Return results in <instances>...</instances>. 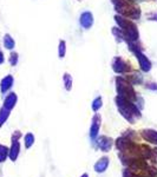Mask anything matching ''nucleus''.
Segmentation results:
<instances>
[{
	"mask_svg": "<svg viewBox=\"0 0 157 177\" xmlns=\"http://www.w3.org/2000/svg\"><path fill=\"white\" fill-rule=\"evenodd\" d=\"M116 102H117V106H118V109H119V111H121V113H122L124 118H125L126 121H129L130 123H134L135 118H137V117L140 118V110H138L132 103H130L128 99H125L123 97H119V96H118Z\"/></svg>",
	"mask_w": 157,
	"mask_h": 177,
	"instance_id": "f257e3e1",
	"label": "nucleus"
},
{
	"mask_svg": "<svg viewBox=\"0 0 157 177\" xmlns=\"http://www.w3.org/2000/svg\"><path fill=\"white\" fill-rule=\"evenodd\" d=\"M97 145L98 148L104 151V152H107L110 151V149L112 148V139L107 137V136H101L99 138L97 139Z\"/></svg>",
	"mask_w": 157,
	"mask_h": 177,
	"instance_id": "f03ea898",
	"label": "nucleus"
},
{
	"mask_svg": "<svg viewBox=\"0 0 157 177\" xmlns=\"http://www.w3.org/2000/svg\"><path fill=\"white\" fill-rule=\"evenodd\" d=\"M109 163H110V160L107 158V156L102 157L101 160H98V162L95 164V171L98 172V174H102V172H105L109 166Z\"/></svg>",
	"mask_w": 157,
	"mask_h": 177,
	"instance_id": "20e7f679",
	"label": "nucleus"
},
{
	"mask_svg": "<svg viewBox=\"0 0 157 177\" xmlns=\"http://www.w3.org/2000/svg\"><path fill=\"white\" fill-rule=\"evenodd\" d=\"M99 129H101V117H99V115H96L93 117V119H92V123H91L90 137L91 138H96L98 132H99Z\"/></svg>",
	"mask_w": 157,
	"mask_h": 177,
	"instance_id": "7ed1b4c3",
	"label": "nucleus"
},
{
	"mask_svg": "<svg viewBox=\"0 0 157 177\" xmlns=\"http://www.w3.org/2000/svg\"><path fill=\"white\" fill-rule=\"evenodd\" d=\"M16 100H17V97H16V94L14 93H12L7 99H6V102H5V105L8 108V109H11L12 106L16 104Z\"/></svg>",
	"mask_w": 157,
	"mask_h": 177,
	"instance_id": "423d86ee",
	"label": "nucleus"
},
{
	"mask_svg": "<svg viewBox=\"0 0 157 177\" xmlns=\"http://www.w3.org/2000/svg\"><path fill=\"white\" fill-rule=\"evenodd\" d=\"M143 138L152 144H157V131L155 130H144L142 132Z\"/></svg>",
	"mask_w": 157,
	"mask_h": 177,
	"instance_id": "39448f33",
	"label": "nucleus"
},
{
	"mask_svg": "<svg viewBox=\"0 0 157 177\" xmlns=\"http://www.w3.org/2000/svg\"><path fill=\"white\" fill-rule=\"evenodd\" d=\"M12 82H13V79H12L11 77H7L4 79V82H2V91H5V90H7V88L11 86Z\"/></svg>",
	"mask_w": 157,
	"mask_h": 177,
	"instance_id": "1a4fd4ad",
	"label": "nucleus"
},
{
	"mask_svg": "<svg viewBox=\"0 0 157 177\" xmlns=\"http://www.w3.org/2000/svg\"><path fill=\"white\" fill-rule=\"evenodd\" d=\"M65 83H66V88L67 90H70V88H71V82H70L69 74H65Z\"/></svg>",
	"mask_w": 157,
	"mask_h": 177,
	"instance_id": "ddd939ff",
	"label": "nucleus"
},
{
	"mask_svg": "<svg viewBox=\"0 0 157 177\" xmlns=\"http://www.w3.org/2000/svg\"><path fill=\"white\" fill-rule=\"evenodd\" d=\"M5 45L7 49H12L13 47V40L10 38V36H6L5 37Z\"/></svg>",
	"mask_w": 157,
	"mask_h": 177,
	"instance_id": "9b49d317",
	"label": "nucleus"
},
{
	"mask_svg": "<svg viewBox=\"0 0 157 177\" xmlns=\"http://www.w3.org/2000/svg\"><path fill=\"white\" fill-rule=\"evenodd\" d=\"M4 61V57H2V53L0 52V63H2Z\"/></svg>",
	"mask_w": 157,
	"mask_h": 177,
	"instance_id": "4468645a",
	"label": "nucleus"
},
{
	"mask_svg": "<svg viewBox=\"0 0 157 177\" xmlns=\"http://www.w3.org/2000/svg\"><path fill=\"white\" fill-rule=\"evenodd\" d=\"M33 143H34L33 135H32V133H27V135L25 136V145H26V148H30Z\"/></svg>",
	"mask_w": 157,
	"mask_h": 177,
	"instance_id": "0eeeda50",
	"label": "nucleus"
},
{
	"mask_svg": "<svg viewBox=\"0 0 157 177\" xmlns=\"http://www.w3.org/2000/svg\"><path fill=\"white\" fill-rule=\"evenodd\" d=\"M18 154H19V144L16 142L13 144V148H12V152H11V158L12 160H16L17 158Z\"/></svg>",
	"mask_w": 157,
	"mask_h": 177,
	"instance_id": "6e6552de",
	"label": "nucleus"
},
{
	"mask_svg": "<svg viewBox=\"0 0 157 177\" xmlns=\"http://www.w3.org/2000/svg\"><path fill=\"white\" fill-rule=\"evenodd\" d=\"M80 177H89V175H88V174H84V175H82Z\"/></svg>",
	"mask_w": 157,
	"mask_h": 177,
	"instance_id": "2eb2a0df",
	"label": "nucleus"
},
{
	"mask_svg": "<svg viewBox=\"0 0 157 177\" xmlns=\"http://www.w3.org/2000/svg\"><path fill=\"white\" fill-rule=\"evenodd\" d=\"M102 106V98H96L95 100H93V103H92V109H93V111H97L99 108Z\"/></svg>",
	"mask_w": 157,
	"mask_h": 177,
	"instance_id": "9d476101",
	"label": "nucleus"
},
{
	"mask_svg": "<svg viewBox=\"0 0 157 177\" xmlns=\"http://www.w3.org/2000/svg\"><path fill=\"white\" fill-rule=\"evenodd\" d=\"M150 160H152L154 163H157V149H152V152H151V157H150Z\"/></svg>",
	"mask_w": 157,
	"mask_h": 177,
	"instance_id": "f8f14e48",
	"label": "nucleus"
}]
</instances>
